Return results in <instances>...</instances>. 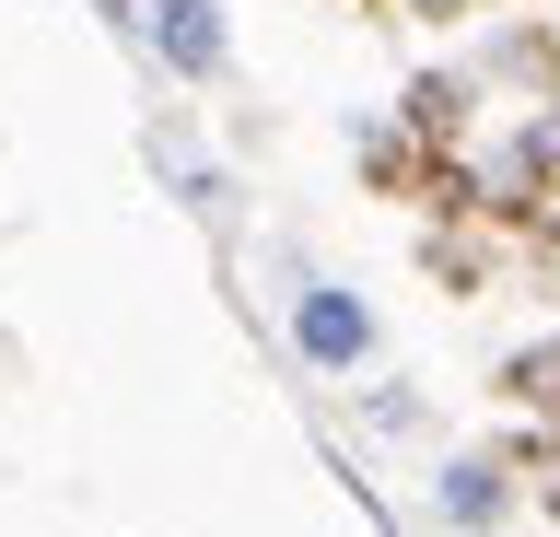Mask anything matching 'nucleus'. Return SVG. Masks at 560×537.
Here are the masks:
<instances>
[{
  "mask_svg": "<svg viewBox=\"0 0 560 537\" xmlns=\"http://www.w3.org/2000/svg\"><path fill=\"white\" fill-rule=\"evenodd\" d=\"M292 339H304L315 362H362V351H374V316H362L350 292H327V281H315L304 304H292Z\"/></svg>",
  "mask_w": 560,
  "mask_h": 537,
  "instance_id": "nucleus-1",
  "label": "nucleus"
},
{
  "mask_svg": "<svg viewBox=\"0 0 560 537\" xmlns=\"http://www.w3.org/2000/svg\"><path fill=\"white\" fill-rule=\"evenodd\" d=\"M502 397H525V409H560V339H549V351H514V362H502Z\"/></svg>",
  "mask_w": 560,
  "mask_h": 537,
  "instance_id": "nucleus-4",
  "label": "nucleus"
},
{
  "mask_svg": "<svg viewBox=\"0 0 560 537\" xmlns=\"http://www.w3.org/2000/svg\"><path fill=\"white\" fill-rule=\"evenodd\" d=\"M444 514L455 526H490L502 514V467H444Z\"/></svg>",
  "mask_w": 560,
  "mask_h": 537,
  "instance_id": "nucleus-3",
  "label": "nucleus"
},
{
  "mask_svg": "<svg viewBox=\"0 0 560 537\" xmlns=\"http://www.w3.org/2000/svg\"><path fill=\"white\" fill-rule=\"evenodd\" d=\"M152 47H164L187 82H210L222 71V12H210V0H152Z\"/></svg>",
  "mask_w": 560,
  "mask_h": 537,
  "instance_id": "nucleus-2",
  "label": "nucleus"
},
{
  "mask_svg": "<svg viewBox=\"0 0 560 537\" xmlns=\"http://www.w3.org/2000/svg\"><path fill=\"white\" fill-rule=\"evenodd\" d=\"M420 12H455V0H420Z\"/></svg>",
  "mask_w": 560,
  "mask_h": 537,
  "instance_id": "nucleus-5",
  "label": "nucleus"
}]
</instances>
